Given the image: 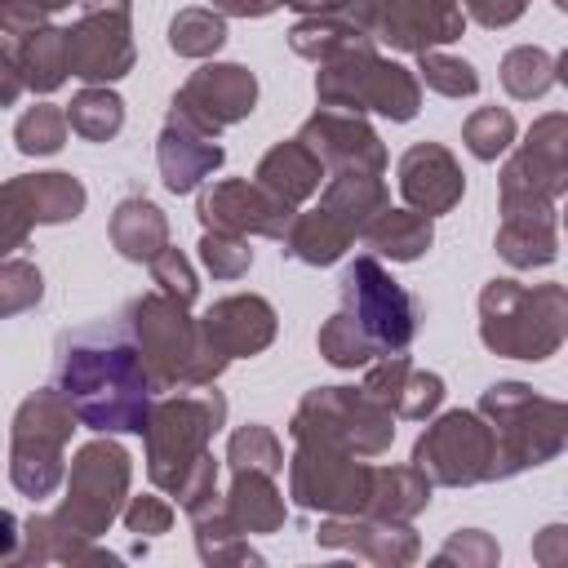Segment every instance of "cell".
Returning a JSON list of instances; mask_svg holds the SVG:
<instances>
[{
	"label": "cell",
	"instance_id": "7c38bea8",
	"mask_svg": "<svg viewBox=\"0 0 568 568\" xmlns=\"http://www.w3.org/2000/svg\"><path fill=\"white\" fill-rule=\"evenodd\" d=\"M324 13L351 18L377 44H390L399 53H426L453 44L466 27L462 0H328Z\"/></svg>",
	"mask_w": 568,
	"mask_h": 568
},
{
	"label": "cell",
	"instance_id": "db71d44e",
	"mask_svg": "<svg viewBox=\"0 0 568 568\" xmlns=\"http://www.w3.org/2000/svg\"><path fill=\"white\" fill-rule=\"evenodd\" d=\"M288 9H297V13H324L328 9V0H284Z\"/></svg>",
	"mask_w": 568,
	"mask_h": 568
},
{
	"label": "cell",
	"instance_id": "6da1fadb",
	"mask_svg": "<svg viewBox=\"0 0 568 568\" xmlns=\"http://www.w3.org/2000/svg\"><path fill=\"white\" fill-rule=\"evenodd\" d=\"M53 386L75 408L80 426L98 435H142L155 408V377L124 320L62 337Z\"/></svg>",
	"mask_w": 568,
	"mask_h": 568
},
{
	"label": "cell",
	"instance_id": "60d3db41",
	"mask_svg": "<svg viewBox=\"0 0 568 568\" xmlns=\"http://www.w3.org/2000/svg\"><path fill=\"white\" fill-rule=\"evenodd\" d=\"M226 466L231 470H266V475H280L284 470V448H280V439H275L271 426L248 422V426H240L226 439Z\"/></svg>",
	"mask_w": 568,
	"mask_h": 568
},
{
	"label": "cell",
	"instance_id": "4fadbf2b",
	"mask_svg": "<svg viewBox=\"0 0 568 568\" xmlns=\"http://www.w3.org/2000/svg\"><path fill=\"white\" fill-rule=\"evenodd\" d=\"M129 475H133V462L111 435L84 444L75 453V462H71L67 497L58 506V519L71 524L84 537H102L115 524V515H124Z\"/></svg>",
	"mask_w": 568,
	"mask_h": 568
},
{
	"label": "cell",
	"instance_id": "9f6ffc18",
	"mask_svg": "<svg viewBox=\"0 0 568 568\" xmlns=\"http://www.w3.org/2000/svg\"><path fill=\"white\" fill-rule=\"evenodd\" d=\"M44 13H58V9H67V4H84V0H36Z\"/></svg>",
	"mask_w": 568,
	"mask_h": 568
},
{
	"label": "cell",
	"instance_id": "7bdbcfd3",
	"mask_svg": "<svg viewBox=\"0 0 568 568\" xmlns=\"http://www.w3.org/2000/svg\"><path fill=\"white\" fill-rule=\"evenodd\" d=\"M417 80L444 98H470L479 93V71L466 62V58H453V53H439V49H426L417 53Z\"/></svg>",
	"mask_w": 568,
	"mask_h": 568
},
{
	"label": "cell",
	"instance_id": "8fae6325",
	"mask_svg": "<svg viewBox=\"0 0 568 568\" xmlns=\"http://www.w3.org/2000/svg\"><path fill=\"white\" fill-rule=\"evenodd\" d=\"M373 488H377V466L355 462V453H346V448L297 439V448L288 457V497L302 510L368 515Z\"/></svg>",
	"mask_w": 568,
	"mask_h": 568
},
{
	"label": "cell",
	"instance_id": "7a4b0ae2",
	"mask_svg": "<svg viewBox=\"0 0 568 568\" xmlns=\"http://www.w3.org/2000/svg\"><path fill=\"white\" fill-rule=\"evenodd\" d=\"M226 422V399L213 386H186L155 399L146 422V475L160 493L178 497L191 515L217 497V462L209 453L213 430Z\"/></svg>",
	"mask_w": 568,
	"mask_h": 568
},
{
	"label": "cell",
	"instance_id": "5b68a950",
	"mask_svg": "<svg viewBox=\"0 0 568 568\" xmlns=\"http://www.w3.org/2000/svg\"><path fill=\"white\" fill-rule=\"evenodd\" d=\"M479 413L497 430V479L546 466L568 448V404L524 382H497L479 395Z\"/></svg>",
	"mask_w": 568,
	"mask_h": 568
},
{
	"label": "cell",
	"instance_id": "d6a6232c",
	"mask_svg": "<svg viewBox=\"0 0 568 568\" xmlns=\"http://www.w3.org/2000/svg\"><path fill=\"white\" fill-rule=\"evenodd\" d=\"M191 524H195V550L204 564H262V555L248 546V532L231 519L226 497H213L200 510H191Z\"/></svg>",
	"mask_w": 568,
	"mask_h": 568
},
{
	"label": "cell",
	"instance_id": "e0dca14e",
	"mask_svg": "<svg viewBox=\"0 0 568 568\" xmlns=\"http://www.w3.org/2000/svg\"><path fill=\"white\" fill-rule=\"evenodd\" d=\"M501 195H528V200L568 195V115L564 111L532 120L519 151L501 169Z\"/></svg>",
	"mask_w": 568,
	"mask_h": 568
},
{
	"label": "cell",
	"instance_id": "44dd1931",
	"mask_svg": "<svg viewBox=\"0 0 568 568\" xmlns=\"http://www.w3.org/2000/svg\"><path fill=\"white\" fill-rule=\"evenodd\" d=\"M200 328H204V342L226 364L244 355H262L275 342V306L257 293H235V297L213 302L200 315Z\"/></svg>",
	"mask_w": 568,
	"mask_h": 568
},
{
	"label": "cell",
	"instance_id": "6f0895ef",
	"mask_svg": "<svg viewBox=\"0 0 568 568\" xmlns=\"http://www.w3.org/2000/svg\"><path fill=\"white\" fill-rule=\"evenodd\" d=\"M559 222H564V231H568V204H564V209H559Z\"/></svg>",
	"mask_w": 568,
	"mask_h": 568
},
{
	"label": "cell",
	"instance_id": "d6986e66",
	"mask_svg": "<svg viewBox=\"0 0 568 568\" xmlns=\"http://www.w3.org/2000/svg\"><path fill=\"white\" fill-rule=\"evenodd\" d=\"M297 138L324 160L328 173H386V146L377 129L355 111L320 106L297 129Z\"/></svg>",
	"mask_w": 568,
	"mask_h": 568
},
{
	"label": "cell",
	"instance_id": "ffe728a7",
	"mask_svg": "<svg viewBox=\"0 0 568 568\" xmlns=\"http://www.w3.org/2000/svg\"><path fill=\"white\" fill-rule=\"evenodd\" d=\"M155 160H160V178L173 195L195 191L204 178H213L226 160V151L217 146V133H209L204 124H195L182 111H169L160 142H155Z\"/></svg>",
	"mask_w": 568,
	"mask_h": 568
},
{
	"label": "cell",
	"instance_id": "484cf974",
	"mask_svg": "<svg viewBox=\"0 0 568 568\" xmlns=\"http://www.w3.org/2000/svg\"><path fill=\"white\" fill-rule=\"evenodd\" d=\"M266 191H275L280 200H288L293 209L306 204L324 182H328V169L324 160L302 142V138H284L275 142L262 160H257V173H253Z\"/></svg>",
	"mask_w": 568,
	"mask_h": 568
},
{
	"label": "cell",
	"instance_id": "f6af8a7d",
	"mask_svg": "<svg viewBox=\"0 0 568 568\" xmlns=\"http://www.w3.org/2000/svg\"><path fill=\"white\" fill-rule=\"evenodd\" d=\"M40 293H44V280H40V271L31 262L9 257L0 266V315H18V311L36 306Z\"/></svg>",
	"mask_w": 568,
	"mask_h": 568
},
{
	"label": "cell",
	"instance_id": "f35d334b",
	"mask_svg": "<svg viewBox=\"0 0 568 568\" xmlns=\"http://www.w3.org/2000/svg\"><path fill=\"white\" fill-rule=\"evenodd\" d=\"M315 346H320V355H324L333 368H364V364L377 355V346L368 342V333H364L346 311H333V315L320 324Z\"/></svg>",
	"mask_w": 568,
	"mask_h": 568
},
{
	"label": "cell",
	"instance_id": "8992f818",
	"mask_svg": "<svg viewBox=\"0 0 568 568\" xmlns=\"http://www.w3.org/2000/svg\"><path fill=\"white\" fill-rule=\"evenodd\" d=\"M75 408L58 386L36 390L18 404L9 430V479L22 497H49L67 479V439L75 430Z\"/></svg>",
	"mask_w": 568,
	"mask_h": 568
},
{
	"label": "cell",
	"instance_id": "83f0119b",
	"mask_svg": "<svg viewBox=\"0 0 568 568\" xmlns=\"http://www.w3.org/2000/svg\"><path fill=\"white\" fill-rule=\"evenodd\" d=\"M288 49L297 58H311V62H333V58H346V53H359V49H377V40L355 27L351 18L342 13H306L302 22H293L288 31Z\"/></svg>",
	"mask_w": 568,
	"mask_h": 568
},
{
	"label": "cell",
	"instance_id": "5bb4252c",
	"mask_svg": "<svg viewBox=\"0 0 568 568\" xmlns=\"http://www.w3.org/2000/svg\"><path fill=\"white\" fill-rule=\"evenodd\" d=\"M133 0H84L67 27V62L84 84H111L133 71Z\"/></svg>",
	"mask_w": 568,
	"mask_h": 568
},
{
	"label": "cell",
	"instance_id": "8d00e7d4",
	"mask_svg": "<svg viewBox=\"0 0 568 568\" xmlns=\"http://www.w3.org/2000/svg\"><path fill=\"white\" fill-rule=\"evenodd\" d=\"M226 44V13L222 9H178L169 22V49L178 58H213Z\"/></svg>",
	"mask_w": 568,
	"mask_h": 568
},
{
	"label": "cell",
	"instance_id": "9c48e42d",
	"mask_svg": "<svg viewBox=\"0 0 568 568\" xmlns=\"http://www.w3.org/2000/svg\"><path fill=\"white\" fill-rule=\"evenodd\" d=\"M413 466L444 488L488 484L497 479V430L479 408H453L417 435Z\"/></svg>",
	"mask_w": 568,
	"mask_h": 568
},
{
	"label": "cell",
	"instance_id": "816d5d0a",
	"mask_svg": "<svg viewBox=\"0 0 568 568\" xmlns=\"http://www.w3.org/2000/svg\"><path fill=\"white\" fill-rule=\"evenodd\" d=\"M0 75H4V84H0V102H4V106H13V102H18V93H22L27 84H22V71H18V58H13L9 49L0 53Z\"/></svg>",
	"mask_w": 568,
	"mask_h": 568
},
{
	"label": "cell",
	"instance_id": "30bf717a",
	"mask_svg": "<svg viewBox=\"0 0 568 568\" xmlns=\"http://www.w3.org/2000/svg\"><path fill=\"white\" fill-rule=\"evenodd\" d=\"M337 288H342V311L368 333V342L377 346V355H399L417 337L422 302L399 280H390V271L373 253H359L342 271V284Z\"/></svg>",
	"mask_w": 568,
	"mask_h": 568
},
{
	"label": "cell",
	"instance_id": "9a60e30c",
	"mask_svg": "<svg viewBox=\"0 0 568 568\" xmlns=\"http://www.w3.org/2000/svg\"><path fill=\"white\" fill-rule=\"evenodd\" d=\"M84 209V186L71 173H22L0 191V248H22L31 226L71 222Z\"/></svg>",
	"mask_w": 568,
	"mask_h": 568
},
{
	"label": "cell",
	"instance_id": "f907efd6",
	"mask_svg": "<svg viewBox=\"0 0 568 568\" xmlns=\"http://www.w3.org/2000/svg\"><path fill=\"white\" fill-rule=\"evenodd\" d=\"M532 559L546 568H568V528L564 524H546L532 537Z\"/></svg>",
	"mask_w": 568,
	"mask_h": 568
},
{
	"label": "cell",
	"instance_id": "c3c4849f",
	"mask_svg": "<svg viewBox=\"0 0 568 568\" xmlns=\"http://www.w3.org/2000/svg\"><path fill=\"white\" fill-rule=\"evenodd\" d=\"M124 528L138 532V537H160V532L173 528V506H169L164 497H151V493L129 497V506H124Z\"/></svg>",
	"mask_w": 568,
	"mask_h": 568
},
{
	"label": "cell",
	"instance_id": "3957f363",
	"mask_svg": "<svg viewBox=\"0 0 568 568\" xmlns=\"http://www.w3.org/2000/svg\"><path fill=\"white\" fill-rule=\"evenodd\" d=\"M479 342L506 359H550L568 342V288L488 280L479 293Z\"/></svg>",
	"mask_w": 568,
	"mask_h": 568
},
{
	"label": "cell",
	"instance_id": "7dc6e473",
	"mask_svg": "<svg viewBox=\"0 0 568 568\" xmlns=\"http://www.w3.org/2000/svg\"><path fill=\"white\" fill-rule=\"evenodd\" d=\"M151 280L160 284V293H169V297H178V302H195V293H200V284H195V271H191V262L178 253V248H164L155 262H151Z\"/></svg>",
	"mask_w": 568,
	"mask_h": 568
},
{
	"label": "cell",
	"instance_id": "d590c367",
	"mask_svg": "<svg viewBox=\"0 0 568 568\" xmlns=\"http://www.w3.org/2000/svg\"><path fill=\"white\" fill-rule=\"evenodd\" d=\"M67 120H71V133H80L84 142H106V138H115L124 129V102L106 84H84L71 98Z\"/></svg>",
	"mask_w": 568,
	"mask_h": 568
},
{
	"label": "cell",
	"instance_id": "52a82bcc",
	"mask_svg": "<svg viewBox=\"0 0 568 568\" xmlns=\"http://www.w3.org/2000/svg\"><path fill=\"white\" fill-rule=\"evenodd\" d=\"M288 435L293 444L315 439V444L346 448L355 457H377L395 439V413L377 404L364 386H315L293 408Z\"/></svg>",
	"mask_w": 568,
	"mask_h": 568
},
{
	"label": "cell",
	"instance_id": "cb8c5ba5",
	"mask_svg": "<svg viewBox=\"0 0 568 568\" xmlns=\"http://www.w3.org/2000/svg\"><path fill=\"white\" fill-rule=\"evenodd\" d=\"M315 541L328 550H355L373 564H413L422 555V541L408 524H390V519H373V515H328L315 528Z\"/></svg>",
	"mask_w": 568,
	"mask_h": 568
},
{
	"label": "cell",
	"instance_id": "4dcf8cb0",
	"mask_svg": "<svg viewBox=\"0 0 568 568\" xmlns=\"http://www.w3.org/2000/svg\"><path fill=\"white\" fill-rule=\"evenodd\" d=\"M4 49L18 58L22 84L31 93H53L71 75V62H67V27H40V31L22 36V40H4Z\"/></svg>",
	"mask_w": 568,
	"mask_h": 568
},
{
	"label": "cell",
	"instance_id": "7402d4cb",
	"mask_svg": "<svg viewBox=\"0 0 568 568\" xmlns=\"http://www.w3.org/2000/svg\"><path fill=\"white\" fill-rule=\"evenodd\" d=\"M399 195L408 200V209L439 217L448 209H457V200L466 195V173L453 160L448 146L439 142H413L399 155Z\"/></svg>",
	"mask_w": 568,
	"mask_h": 568
},
{
	"label": "cell",
	"instance_id": "2e32d148",
	"mask_svg": "<svg viewBox=\"0 0 568 568\" xmlns=\"http://www.w3.org/2000/svg\"><path fill=\"white\" fill-rule=\"evenodd\" d=\"M195 213L204 222V231H226V235H266V240H284V231L293 226L297 209L288 200H280L275 191H266L257 178H222L213 186L200 191Z\"/></svg>",
	"mask_w": 568,
	"mask_h": 568
},
{
	"label": "cell",
	"instance_id": "11a10c76",
	"mask_svg": "<svg viewBox=\"0 0 568 568\" xmlns=\"http://www.w3.org/2000/svg\"><path fill=\"white\" fill-rule=\"evenodd\" d=\"M555 75H559V84L568 89V49H564V53L555 58Z\"/></svg>",
	"mask_w": 568,
	"mask_h": 568
},
{
	"label": "cell",
	"instance_id": "f546056e",
	"mask_svg": "<svg viewBox=\"0 0 568 568\" xmlns=\"http://www.w3.org/2000/svg\"><path fill=\"white\" fill-rule=\"evenodd\" d=\"M226 510L231 519L253 537L262 532H280L284 528V493L275 488V475L266 470H231V493H226Z\"/></svg>",
	"mask_w": 568,
	"mask_h": 568
},
{
	"label": "cell",
	"instance_id": "ab89813d",
	"mask_svg": "<svg viewBox=\"0 0 568 568\" xmlns=\"http://www.w3.org/2000/svg\"><path fill=\"white\" fill-rule=\"evenodd\" d=\"M67 129H71V120H67L62 106H53V102H36V106H27V111L18 115V124H13V142H18L22 155H53V151H62Z\"/></svg>",
	"mask_w": 568,
	"mask_h": 568
},
{
	"label": "cell",
	"instance_id": "bcb514c9",
	"mask_svg": "<svg viewBox=\"0 0 568 568\" xmlns=\"http://www.w3.org/2000/svg\"><path fill=\"white\" fill-rule=\"evenodd\" d=\"M435 564H462V568H488L497 564V541L479 528H462L444 541V550L435 555Z\"/></svg>",
	"mask_w": 568,
	"mask_h": 568
},
{
	"label": "cell",
	"instance_id": "681fc988",
	"mask_svg": "<svg viewBox=\"0 0 568 568\" xmlns=\"http://www.w3.org/2000/svg\"><path fill=\"white\" fill-rule=\"evenodd\" d=\"M462 9H466V18H475L479 27H510V22H519L524 18V9H528V0H462Z\"/></svg>",
	"mask_w": 568,
	"mask_h": 568
},
{
	"label": "cell",
	"instance_id": "d4e9b609",
	"mask_svg": "<svg viewBox=\"0 0 568 568\" xmlns=\"http://www.w3.org/2000/svg\"><path fill=\"white\" fill-rule=\"evenodd\" d=\"M364 390H368L377 404H386L395 417H404V422H426V417L439 408V399H444V377L417 368L408 355H382V364L368 368Z\"/></svg>",
	"mask_w": 568,
	"mask_h": 568
},
{
	"label": "cell",
	"instance_id": "680465c9",
	"mask_svg": "<svg viewBox=\"0 0 568 568\" xmlns=\"http://www.w3.org/2000/svg\"><path fill=\"white\" fill-rule=\"evenodd\" d=\"M555 9H559V13H568V0H555Z\"/></svg>",
	"mask_w": 568,
	"mask_h": 568
},
{
	"label": "cell",
	"instance_id": "f1b7e54d",
	"mask_svg": "<svg viewBox=\"0 0 568 568\" xmlns=\"http://www.w3.org/2000/svg\"><path fill=\"white\" fill-rule=\"evenodd\" d=\"M22 537H27V550L13 564H115L111 550H98L93 537L75 532L58 515H36Z\"/></svg>",
	"mask_w": 568,
	"mask_h": 568
},
{
	"label": "cell",
	"instance_id": "603a6c76",
	"mask_svg": "<svg viewBox=\"0 0 568 568\" xmlns=\"http://www.w3.org/2000/svg\"><path fill=\"white\" fill-rule=\"evenodd\" d=\"M497 253L515 271L550 266L559 257L555 235V200H528V195H501V226H497Z\"/></svg>",
	"mask_w": 568,
	"mask_h": 568
},
{
	"label": "cell",
	"instance_id": "4316f807",
	"mask_svg": "<svg viewBox=\"0 0 568 568\" xmlns=\"http://www.w3.org/2000/svg\"><path fill=\"white\" fill-rule=\"evenodd\" d=\"M111 244L129 262H155L169 248V217L146 195H129L111 213Z\"/></svg>",
	"mask_w": 568,
	"mask_h": 568
},
{
	"label": "cell",
	"instance_id": "f5cc1de1",
	"mask_svg": "<svg viewBox=\"0 0 568 568\" xmlns=\"http://www.w3.org/2000/svg\"><path fill=\"white\" fill-rule=\"evenodd\" d=\"M284 0H213V9L231 13V18H266L271 9H280Z\"/></svg>",
	"mask_w": 568,
	"mask_h": 568
},
{
	"label": "cell",
	"instance_id": "74e56055",
	"mask_svg": "<svg viewBox=\"0 0 568 568\" xmlns=\"http://www.w3.org/2000/svg\"><path fill=\"white\" fill-rule=\"evenodd\" d=\"M555 58L541 49V44H519L501 58V89L519 102H532L541 98L550 84H555Z\"/></svg>",
	"mask_w": 568,
	"mask_h": 568
},
{
	"label": "cell",
	"instance_id": "ac0fdd59",
	"mask_svg": "<svg viewBox=\"0 0 568 568\" xmlns=\"http://www.w3.org/2000/svg\"><path fill=\"white\" fill-rule=\"evenodd\" d=\"M257 106V80L240 62H204L191 71V80L173 93V111L191 115L209 133H222L226 124L248 120Z\"/></svg>",
	"mask_w": 568,
	"mask_h": 568
},
{
	"label": "cell",
	"instance_id": "ee69618b",
	"mask_svg": "<svg viewBox=\"0 0 568 568\" xmlns=\"http://www.w3.org/2000/svg\"><path fill=\"white\" fill-rule=\"evenodd\" d=\"M200 262L209 266L213 280H240L253 266L248 235H226V231H204L200 240Z\"/></svg>",
	"mask_w": 568,
	"mask_h": 568
},
{
	"label": "cell",
	"instance_id": "277c9868",
	"mask_svg": "<svg viewBox=\"0 0 568 568\" xmlns=\"http://www.w3.org/2000/svg\"><path fill=\"white\" fill-rule=\"evenodd\" d=\"M124 324L133 328L142 359L155 377V390H186V386H213L226 368V359L204 342L200 320L186 315V302L169 293H142L124 306Z\"/></svg>",
	"mask_w": 568,
	"mask_h": 568
},
{
	"label": "cell",
	"instance_id": "ba28073f",
	"mask_svg": "<svg viewBox=\"0 0 568 568\" xmlns=\"http://www.w3.org/2000/svg\"><path fill=\"white\" fill-rule=\"evenodd\" d=\"M315 98L320 106H337V111H377L386 120H413L422 106V80L417 71L382 58L377 49H359L346 58H333L320 67L315 75Z\"/></svg>",
	"mask_w": 568,
	"mask_h": 568
},
{
	"label": "cell",
	"instance_id": "1f68e13d",
	"mask_svg": "<svg viewBox=\"0 0 568 568\" xmlns=\"http://www.w3.org/2000/svg\"><path fill=\"white\" fill-rule=\"evenodd\" d=\"M359 240H364L373 253L390 257V262H417V257L430 248L435 226H430V217L417 213V209H390V204H386V209L364 226Z\"/></svg>",
	"mask_w": 568,
	"mask_h": 568
},
{
	"label": "cell",
	"instance_id": "836d02e7",
	"mask_svg": "<svg viewBox=\"0 0 568 568\" xmlns=\"http://www.w3.org/2000/svg\"><path fill=\"white\" fill-rule=\"evenodd\" d=\"M351 231L337 222V217H328L320 204L315 209H306V213H297L293 217V226L284 231V253L288 257H297V262H306V266H328V262H337L346 248H351Z\"/></svg>",
	"mask_w": 568,
	"mask_h": 568
},
{
	"label": "cell",
	"instance_id": "b9f144b4",
	"mask_svg": "<svg viewBox=\"0 0 568 568\" xmlns=\"http://www.w3.org/2000/svg\"><path fill=\"white\" fill-rule=\"evenodd\" d=\"M515 133H519V124H515V115L506 106H479L462 124V142H466V151L475 160H497L515 142Z\"/></svg>",
	"mask_w": 568,
	"mask_h": 568
},
{
	"label": "cell",
	"instance_id": "e575fe53",
	"mask_svg": "<svg viewBox=\"0 0 568 568\" xmlns=\"http://www.w3.org/2000/svg\"><path fill=\"white\" fill-rule=\"evenodd\" d=\"M430 479L408 462V466H377V488H373V519L408 524L417 510L430 506Z\"/></svg>",
	"mask_w": 568,
	"mask_h": 568
}]
</instances>
